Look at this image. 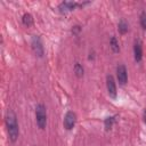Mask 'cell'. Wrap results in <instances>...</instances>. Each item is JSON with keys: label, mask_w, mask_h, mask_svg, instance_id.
Masks as SVG:
<instances>
[{"label": "cell", "mask_w": 146, "mask_h": 146, "mask_svg": "<svg viewBox=\"0 0 146 146\" xmlns=\"http://www.w3.org/2000/svg\"><path fill=\"white\" fill-rule=\"evenodd\" d=\"M5 123L7 128V133L11 143H16L19 136V127L17 122L16 114L13 111H7L6 116H5Z\"/></svg>", "instance_id": "obj_1"}, {"label": "cell", "mask_w": 146, "mask_h": 146, "mask_svg": "<svg viewBox=\"0 0 146 146\" xmlns=\"http://www.w3.org/2000/svg\"><path fill=\"white\" fill-rule=\"evenodd\" d=\"M35 122L39 129L44 130L47 127V108L43 104L35 106Z\"/></svg>", "instance_id": "obj_2"}, {"label": "cell", "mask_w": 146, "mask_h": 146, "mask_svg": "<svg viewBox=\"0 0 146 146\" xmlns=\"http://www.w3.org/2000/svg\"><path fill=\"white\" fill-rule=\"evenodd\" d=\"M31 47H32V50L35 54V56H38L40 58L43 57V55H44V47H43L42 40L40 39L39 35H33L32 36V39H31Z\"/></svg>", "instance_id": "obj_3"}, {"label": "cell", "mask_w": 146, "mask_h": 146, "mask_svg": "<svg viewBox=\"0 0 146 146\" xmlns=\"http://www.w3.org/2000/svg\"><path fill=\"white\" fill-rule=\"evenodd\" d=\"M75 123H76V114L73 111L66 112V114L64 116V120H63L64 128L70 131V130H72L75 127Z\"/></svg>", "instance_id": "obj_4"}, {"label": "cell", "mask_w": 146, "mask_h": 146, "mask_svg": "<svg viewBox=\"0 0 146 146\" xmlns=\"http://www.w3.org/2000/svg\"><path fill=\"white\" fill-rule=\"evenodd\" d=\"M116 79L119 81V84L121 86H124L128 82V71L123 64H120L116 67Z\"/></svg>", "instance_id": "obj_5"}, {"label": "cell", "mask_w": 146, "mask_h": 146, "mask_svg": "<svg viewBox=\"0 0 146 146\" xmlns=\"http://www.w3.org/2000/svg\"><path fill=\"white\" fill-rule=\"evenodd\" d=\"M106 88H107V92H108V96L111 98H116V95H117V91H116V84H115V80L114 78L108 74L106 76Z\"/></svg>", "instance_id": "obj_6"}, {"label": "cell", "mask_w": 146, "mask_h": 146, "mask_svg": "<svg viewBox=\"0 0 146 146\" xmlns=\"http://www.w3.org/2000/svg\"><path fill=\"white\" fill-rule=\"evenodd\" d=\"M76 7H79V2L76 1H63L58 5V10L62 14H66V13L72 11Z\"/></svg>", "instance_id": "obj_7"}, {"label": "cell", "mask_w": 146, "mask_h": 146, "mask_svg": "<svg viewBox=\"0 0 146 146\" xmlns=\"http://www.w3.org/2000/svg\"><path fill=\"white\" fill-rule=\"evenodd\" d=\"M133 58L136 63H140L143 59V44L139 40L135 41L133 44Z\"/></svg>", "instance_id": "obj_8"}, {"label": "cell", "mask_w": 146, "mask_h": 146, "mask_svg": "<svg viewBox=\"0 0 146 146\" xmlns=\"http://www.w3.org/2000/svg\"><path fill=\"white\" fill-rule=\"evenodd\" d=\"M73 70H74V74H75V76L79 78V79H81V78L84 75V68H83V66H82L79 62H76V63L74 64Z\"/></svg>", "instance_id": "obj_9"}, {"label": "cell", "mask_w": 146, "mask_h": 146, "mask_svg": "<svg viewBox=\"0 0 146 146\" xmlns=\"http://www.w3.org/2000/svg\"><path fill=\"white\" fill-rule=\"evenodd\" d=\"M110 47H111L112 51L115 52V54H117V52L120 51V44H119V41H117V39H116L114 35L111 36V39H110Z\"/></svg>", "instance_id": "obj_10"}, {"label": "cell", "mask_w": 146, "mask_h": 146, "mask_svg": "<svg viewBox=\"0 0 146 146\" xmlns=\"http://www.w3.org/2000/svg\"><path fill=\"white\" fill-rule=\"evenodd\" d=\"M128 30H129L128 23H127L124 19H121V21L119 22V24H117V31H119V33H120V34H125V33L128 32Z\"/></svg>", "instance_id": "obj_11"}, {"label": "cell", "mask_w": 146, "mask_h": 146, "mask_svg": "<svg viewBox=\"0 0 146 146\" xmlns=\"http://www.w3.org/2000/svg\"><path fill=\"white\" fill-rule=\"evenodd\" d=\"M115 117H116V116H107V117L104 120V125H105V129H106L107 131L111 130L112 127H113V124L115 123V121H116Z\"/></svg>", "instance_id": "obj_12"}, {"label": "cell", "mask_w": 146, "mask_h": 146, "mask_svg": "<svg viewBox=\"0 0 146 146\" xmlns=\"http://www.w3.org/2000/svg\"><path fill=\"white\" fill-rule=\"evenodd\" d=\"M22 23L25 25V26H31L32 24H33V17H32V15L31 14H29V13H25L24 15H23V17H22Z\"/></svg>", "instance_id": "obj_13"}, {"label": "cell", "mask_w": 146, "mask_h": 146, "mask_svg": "<svg viewBox=\"0 0 146 146\" xmlns=\"http://www.w3.org/2000/svg\"><path fill=\"white\" fill-rule=\"evenodd\" d=\"M139 22H140V26L143 30H146V11H143L139 16Z\"/></svg>", "instance_id": "obj_14"}, {"label": "cell", "mask_w": 146, "mask_h": 146, "mask_svg": "<svg viewBox=\"0 0 146 146\" xmlns=\"http://www.w3.org/2000/svg\"><path fill=\"white\" fill-rule=\"evenodd\" d=\"M80 31H81V26H79V25H75V26H73V29H72V33L75 34V35H78V34L80 33Z\"/></svg>", "instance_id": "obj_15"}, {"label": "cell", "mask_w": 146, "mask_h": 146, "mask_svg": "<svg viewBox=\"0 0 146 146\" xmlns=\"http://www.w3.org/2000/svg\"><path fill=\"white\" fill-rule=\"evenodd\" d=\"M94 57H95V52L92 51V52H90V54H89V57H88V59H89V60H90V59H94Z\"/></svg>", "instance_id": "obj_16"}, {"label": "cell", "mask_w": 146, "mask_h": 146, "mask_svg": "<svg viewBox=\"0 0 146 146\" xmlns=\"http://www.w3.org/2000/svg\"><path fill=\"white\" fill-rule=\"evenodd\" d=\"M143 119H144V122H145V124H146V110H145L144 113H143Z\"/></svg>", "instance_id": "obj_17"}]
</instances>
